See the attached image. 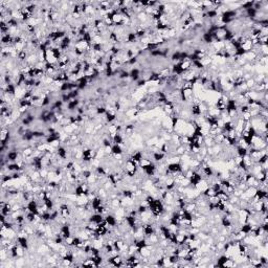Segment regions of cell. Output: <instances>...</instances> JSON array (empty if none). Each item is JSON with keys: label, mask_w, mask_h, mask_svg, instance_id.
<instances>
[{"label": "cell", "mask_w": 268, "mask_h": 268, "mask_svg": "<svg viewBox=\"0 0 268 268\" xmlns=\"http://www.w3.org/2000/svg\"><path fill=\"white\" fill-rule=\"evenodd\" d=\"M152 163H153L152 159H149V158H141L140 161H139V168L145 169V168L149 167Z\"/></svg>", "instance_id": "obj_5"}, {"label": "cell", "mask_w": 268, "mask_h": 268, "mask_svg": "<svg viewBox=\"0 0 268 268\" xmlns=\"http://www.w3.org/2000/svg\"><path fill=\"white\" fill-rule=\"evenodd\" d=\"M240 47L244 50L245 53H247V51H250V50L252 49L254 45H252V43H251V40H247V41H245L243 44H241V45H240Z\"/></svg>", "instance_id": "obj_2"}, {"label": "cell", "mask_w": 268, "mask_h": 268, "mask_svg": "<svg viewBox=\"0 0 268 268\" xmlns=\"http://www.w3.org/2000/svg\"><path fill=\"white\" fill-rule=\"evenodd\" d=\"M245 84H246V86L248 89H252L254 87V85H256V81H254V78H251V79H248L245 81Z\"/></svg>", "instance_id": "obj_6"}, {"label": "cell", "mask_w": 268, "mask_h": 268, "mask_svg": "<svg viewBox=\"0 0 268 268\" xmlns=\"http://www.w3.org/2000/svg\"><path fill=\"white\" fill-rule=\"evenodd\" d=\"M257 190H258V189H257V187H247L246 190L244 191V193H245V195L248 197V198H252V197L256 196Z\"/></svg>", "instance_id": "obj_1"}, {"label": "cell", "mask_w": 268, "mask_h": 268, "mask_svg": "<svg viewBox=\"0 0 268 268\" xmlns=\"http://www.w3.org/2000/svg\"><path fill=\"white\" fill-rule=\"evenodd\" d=\"M124 245H125V241L123 239H120V238H118V239H116L114 241L113 246H114V248L116 249L117 251H120L123 249V247H124Z\"/></svg>", "instance_id": "obj_4"}, {"label": "cell", "mask_w": 268, "mask_h": 268, "mask_svg": "<svg viewBox=\"0 0 268 268\" xmlns=\"http://www.w3.org/2000/svg\"><path fill=\"white\" fill-rule=\"evenodd\" d=\"M112 150V155H116V154H124V148L120 145H112L111 147Z\"/></svg>", "instance_id": "obj_3"}]
</instances>
